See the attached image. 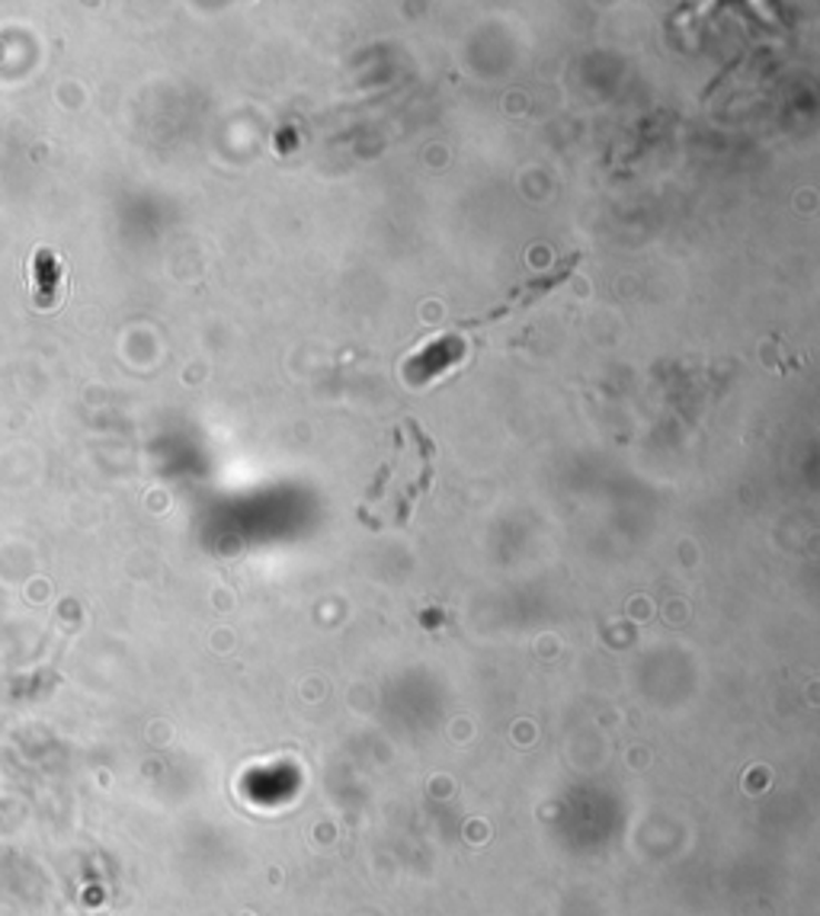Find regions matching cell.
Wrapping results in <instances>:
<instances>
[{
	"label": "cell",
	"mask_w": 820,
	"mask_h": 916,
	"mask_svg": "<svg viewBox=\"0 0 820 916\" xmlns=\"http://www.w3.org/2000/svg\"><path fill=\"white\" fill-rule=\"evenodd\" d=\"M468 356V340L462 337V330H443V334H436L433 340H426L424 346H417L407 359H404V366H401V378H404V385H411V388H424V385H429V381H436V378H443V375H449Z\"/></svg>",
	"instance_id": "6da1fadb"
},
{
	"label": "cell",
	"mask_w": 820,
	"mask_h": 916,
	"mask_svg": "<svg viewBox=\"0 0 820 916\" xmlns=\"http://www.w3.org/2000/svg\"><path fill=\"white\" fill-rule=\"evenodd\" d=\"M577 263H580V254H570L567 259H561L558 266H551L548 273H541L538 279H533V283H526V286H519L516 292H509L507 302H500L497 308H490L484 317H468V320H458L455 324V330H468V327H482V324H494V320H504V317L509 315H519V312H526L529 305H536V302H541L548 292H555V288L565 283L567 276L577 269Z\"/></svg>",
	"instance_id": "7a4b0ae2"
}]
</instances>
